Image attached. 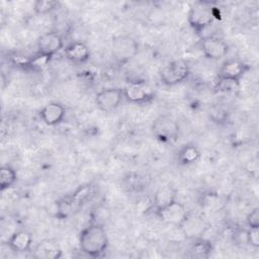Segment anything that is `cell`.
<instances>
[{
  "instance_id": "cell-15",
  "label": "cell",
  "mask_w": 259,
  "mask_h": 259,
  "mask_svg": "<svg viewBox=\"0 0 259 259\" xmlns=\"http://www.w3.org/2000/svg\"><path fill=\"white\" fill-rule=\"evenodd\" d=\"M32 241V235L28 231L19 230L10 235L6 245L14 253H25L30 250Z\"/></svg>"
},
{
  "instance_id": "cell-22",
  "label": "cell",
  "mask_w": 259,
  "mask_h": 259,
  "mask_svg": "<svg viewBox=\"0 0 259 259\" xmlns=\"http://www.w3.org/2000/svg\"><path fill=\"white\" fill-rule=\"evenodd\" d=\"M61 5L60 1L56 0H37L33 3V11L36 14H48L58 9Z\"/></svg>"
},
{
  "instance_id": "cell-4",
  "label": "cell",
  "mask_w": 259,
  "mask_h": 259,
  "mask_svg": "<svg viewBox=\"0 0 259 259\" xmlns=\"http://www.w3.org/2000/svg\"><path fill=\"white\" fill-rule=\"evenodd\" d=\"M139 53V42L127 34L116 35L111 40V55L118 64L131 62Z\"/></svg>"
},
{
  "instance_id": "cell-23",
  "label": "cell",
  "mask_w": 259,
  "mask_h": 259,
  "mask_svg": "<svg viewBox=\"0 0 259 259\" xmlns=\"http://www.w3.org/2000/svg\"><path fill=\"white\" fill-rule=\"evenodd\" d=\"M246 241L254 249L259 248V228H248L246 232Z\"/></svg>"
},
{
  "instance_id": "cell-5",
  "label": "cell",
  "mask_w": 259,
  "mask_h": 259,
  "mask_svg": "<svg viewBox=\"0 0 259 259\" xmlns=\"http://www.w3.org/2000/svg\"><path fill=\"white\" fill-rule=\"evenodd\" d=\"M153 136L161 143L169 144L178 140L180 126L178 121L170 115H160L155 118L151 125Z\"/></svg>"
},
{
  "instance_id": "cell-10",
  "label": "cell",
  "mask_w": 259,
  "mask_h": 259,
  "mask_svg": "<svg viewBox=\"0 0 259 259\" xmlns=\"http://www.w3.org/2000/svg\"><path fill=\"white\" fill-rule=\"evenodd\" d=\"M123 99V88L108 87L96 93L94 102L97 108L101 111L110 112L115 110Z\"/></svg>"
},
{
  "instance_id": "cell-21",
  "label": "cell",
  "mask_w": 259,
  "mask_h": 259,
  "mask_svg": "<svg viewBox=\"0 0 259 259\" xmlns=\"http://www.w3.org/2000/svg\"><path fill=\"white\" fill-rule=\"evenodd\" d=\"M17 181V174L10 165H2L0 168V189L4 191L11 188Z\"/></svg>"
},
{
  "instance_id": "cell-13",
  "label": "cell",
  "mask_w": 259,
  "mask_h": 259,
  "mask_svg": "<svg viewBox=\"0 0 259 259\" xmlns=\"http://www.w3.org/2000/svg\"><path fill=\"white\" fill-rule=\"evenodd\" d=\"M206 228L207 225L202 217L189 211L188 215L178 229L186 238L195 240L202 236Z\"/></svg>"
},
{
  "instance_id": "cell-17",
  "label": "cell",
  "mask_w": 259,
  "mask_h": 259,
  "mask_svg": "<svg viewBox=\"0 0 259 259\" xmlns=\"http://www.w3.org/2000/svg\"><path fill=\"white\" fill-rule=\"evenodd\" d=\"M177 200V190L172 184L161 185L154 193L153 206L154 209H160L173 201Z\"/></svg>"
},
{
  "instance_id": "cell-19",
  "label": "cell",
  "mask_w": 259,
  "mask_h": 259,
  "mask_svg": "<svg viewBox=\"0 0 259 259\" xmlns=\"http://www.w3.org/2000/svg\"><path fill=\"white\" fill-rule=\"evenodd\" d=\"M201 157L200 149L191 143L183 145L177 153V161L182 166H189L196 163Z\"/></svg>"
},
{
  "instance_id": "cell-16",
  "label": "cell",
  "mask_w": 259,
  "mask_h": 259,
  "mask_svg": "<svg viewBox=\"0 0 259 259\" xmlns=\"http://www.w3.org/2000/svg\"><path fill=\"white\" fill-rule=\"evenodd\" d=\"M64 54L68 61L74 64H83L89 61L91 53L87 45L82 41H72L64 48Z\"/></svg>"
},
{
  "instance_id": "cell-12",
  "label": "cell",
  "mask_w": 259,
  "mask_h": 259,
  "mask_svg": "<svg viewBox=\"0 0 259 259\" xmlns=\"http://www.w3.org/2000/svg\"><path fill=\"white\" fill-rule=\"evenodd\" d=\"M37 53L53 57L60 51L64 50V40L61 34L56 31H49L42 33L36 40Z\"/></svg>"
},
{
  "instance_id": "cell-6",
  "label": "cell",
  "mask_w": 259,
  "mask_h": 259,
  "mask_svg": "<svg viewBox=\"0 0 259 259\" xmlns=\"http://www.w3.org/2000/svg\"><path fill=\"white\" fill-rule=\"evenodd\" d=\"M123 97L133 104H147L155 99V90L146 81L136 80L123 87Z\"/></svg>"
},
{
  "instance_id": "cell-18",
  "label": "cell",
  "mask_w": 259,
  "mask_h": 259,
  "mask_svg": "<svg viewBox=\"0 0 259 259\" xmlns=\"http://www.w3.org/2000/svg\"><path fill=\"white\" fill-rule=\"evenodd\" d=\"M63 256V251L58 243L52 240L39 242L33 250V257L38 259H59Z\"/></svg>"
},
{
  "instance_id": "cell-20",
  "label": "cell",
  "mask_w": 259,
  "mask_h": 259,
  "mask_svg": "<svg viewBox=\"0 0 259 259\" xmlns=\"http://www.w3.org/2000/svg\"><path fill=\"white\" fill-rule=\"evenodd\" d=\"M213 247L210 241L200 237L193 240V243L189 250V256L191 258H208L212 253Z\"/></svg>"
},
{
  "instance_id": "cell-2",
  "label": "cell",
  "mask_w": 259,
  "mask_h": 259,
  "mask_svg": "<svg viewBox=\"0 0 259 259\" xmlns=\"http://www.w3.org/2000/svg\"><path fill=\"white\" fill-rule=\"evenodd\" d=\"M95 186L92 184L80 185L75 191L60 198L56 203V217L65 220L75 214L83 204L94 195Z\"/></svg>"
},
{
  "instance_id": "cell-7",
  "label": "cell",
  "mask_w": 259,
  "mask_h": 259,
  "mask_svg": "<svg viewBox=\"0 0 259 259\" xmlns=\"http://www.w3.org/2000/svg\"><path fill=\"white\" fill-rule=\"evenodd\" d=\"M190 74V68L187 62L183 60H174L168 63L160 73L161 82L166 86H175L183 83Z\"/></svg>"
},
{
  "instance_id": "cell-11",
  "label": "cell",
  "mask_w": 259,
  "mask_h": 259,
  "mask_svg": "<svg viewBox=\"0 0 259 259\" xmlns=\"http://www.w3.org/2000/svg\"><path fill=\"white\" fill-rule=\"evenodd\" d=\"M200 49L203 56L212 61H218L226 57L230 52V47L228 42L220 37L214 35H208L201 38Z\"/></svg>"
},
{
  "instance_id": "cell-24",
  "label": "cell",
  "mask_w": 259,
  "mask_h": 259,
  "mask_svg": "<svg viewBox=\"0 0 259 259\" xmlns=\"http://www.w3.org/2000/svg\"><path fill=\"white\" fill-rule=\"evenodd\" d=\"M248 228H259V208L254 207L246 217Z\"/></svg>"
},
{
  "instance_id": "cell-9",
  "label": "cell",
  "mask_w": 259,
  "mask_h": 259,
  "mask_svg": "<svg viewBox=\"0 0 259 259\" xmlns=\"http://www.w3.org/2000/svg\"><path fill=\"white\" fill-rule=\"evenodd\" d=\"M189 211L190 210H188L183 203L175 200L172 203L155 210V213L162 223L179 228L188 215Z\"/></svg>"
},
{
  "instance_id": "cell-8",
  "label": "cell",
  "mask_w": 259,
  "mask_h": 259,
  "mask_svg": "<svg viewBox=\"0 0 259 259\" xmlns=\"http://www.w3.org/2000/svg\"><path fill=\"white\" fill-rule=\"evenodd\" d=\"M249 71L250 65L247 63L238 59H229L219 69L218 79L220 83H239Z\"/></svg>"
},
{
  "instance_id": "cell-3",
  "label": "cell",
  "mask_w": 259,
  "mask_h": 259,
  "mask_svg": "<svg viewBox=\"0 0 259 259\" xmlns=\"http://www.w3.org/2000/svg\"><path fill=\"white\" fill-rule=\"evenodd\" d=\"M214 18V7L212 3L208 1L195 2L190 7L187 15L188 24L196 34H200L210 26Z\"/></svg>"
},
{
  "instance_id": "cell-1",
  "label": "cell",
  "mask_w": 259,
  "mask_h": 259,
  "mask_svg": "<svg viewBox=\"0 0 259 259\" xmlns=\"http://www.w3.org/2000/svg\"><path fill=\"white\" fill-rule=\"evenodd\" d=\"M108 244L107 233L98 223H91L79 234L80 250L89 257H101L107 250Z\"/></svg>"
},
{
  "instance_id": "cell-14",
  "label": "cell",
  "mask_w": 259,
  "mask_h": 259,
  "mask_svg": "<svg viewBox=\"0 0 259 259\" xmlns=\"http://www.w3.org/2000/svg\"><path fill=\"white\" fill-rule=\"evenodd\" d=\"M38 116L45 124L55 126L64 120L66 116V108L62 103L53 101L40 108Z\"/></svg>"
}]
</instances>
